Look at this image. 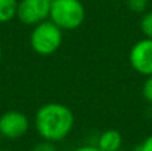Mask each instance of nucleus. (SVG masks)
I'll use <instances>...</instances> for the list:
<instances>
[{
  "instance_id": "1",
  "label": "nucleus",
  "mask_w": 152,
  "mask_h": 151,
  "mask_svg": "<svg viewBox=\"0 0 152 151\" xmlns=\"http://www.w3.org/2000/svg\"><path fill=\"white\" fill-rule=\"evenodd\" d=\"M75 125V115L63 103H45L35 114V128L42 139L61 142L69 135Z\"/></svg>"
},
{
  "instance_id": "2",
  "label": "nucleus",
  "mask_w": 152,
  "mask_h": 151,
  "mask_svg": "<svg viewBox=\"0 0 152 151\" xmlns=\"http://www.w3.org/2000/svg\"><path fill=\"white\" fill-rule=\"evenodd\" d=\"M63 36V29L47 19L34 26L29 36V44L36 54L42 56H50L60 48Z\"/></svg>"
},
{
  "instance_id": "3",
  "label": "nucleus",
  "mask_w": 152,
  "mask_h": 151,
  "mask_svg": "<svg viewBox=\"0 0 152 151\" xmlns=\"http://www.w3.org/2000/svg\"><path fill=\"white\" fill-rule=\"evenodd\" d=\"M50 20L63 31H72L84 23L86 7L80 0H53L50 8Z\"/></svg>"
},
{
  "instance_id": "4",
  "label": "nucleus",
  "mask_w": 152,
  "mask_h": 151,
  "mask_svg": "<svg viewBox=\"0 0 152 151\" xmlns=\"http://www.w3.org/2000/svg\"><path fill=\"white\" fill-rule=\"evenodd\" d=\"M51 1L48 0H19L16 18L26 26H36L50 19Z\"/></svg>"
},
{
  "instance_id": "5",
  "label": "nucleus",
  "mask_w": 152,
  "mask_h": 151,
  "mask_svg": "<svg viewBox=\"0 0 152 151\" xmlns=\"http://www.w3.org/2000/svg\"><path fill=\"white\" fill-rule=\"evenodd\" d=\"M29 130V118L18 110L0 115V135L7 139H19Z\"/></svg>"
},
{
  "instance_id": "6",
  "label": "nucleus",
  "mask_w": 152,
  "mask_h": 151,
  "mask_svg": "<svg viewBox=\"0 0 152 151\" xmlns=\"http://www.w3.org/2000/svg\"><path fill=\"white\" fill-rule=\"evenodd\" d=\"M128 60L131 67L140 75H152V39L143 37L129 50Z\"/></svg>"
},
{
  "instance_id": "7",
  "label": "nucleus",
  "mask_w": 152,
  "mask_h": 151,
  "mask_svg": "<svg viewBox=\"0 0 152 151\" xmlns=\"http://www.w3.org/2000/svg\"><path fill=\"white\" fill-rule=\"evenodd\" d=\"M121 143H123L121 134L113 128L103 131L97 139V147L103 151H120Z\"/></svg>"
},
{
  "instance_id": "8",
  "label": "nucleus",
  "mask_w": 152,
  "mask_h": 151,
  "mask_svg": "<svg viewBox=\"0 0 152 151\" xmlns=\"http://www.w3.org/2000/svg\"><path fill=\"white\" fill-rule=\"evenodd\" d=\"M19 0H0V23H8L16 18Z\"/></svg>"
},
{
  "instance_id": "9",
  "label": "nucleus",
  "mask_w": 152,
  "mask_h": 151,
  "mask_svg": "<svg viewBox=\"0 0 152 151\" xmlns=\"http://www.w3.org/2000/svg\"><path fill=\"white\" fill-rule=\"evenodd\" d=\"M140 29L145 37L152 39V11L143 13V18L140 20Z\"/></svg>"
},
{
  "instance_id": "10",
  "label": "nucleus",
  "mask_w": 152,
  "mask_h": 151,
  "mask_svg": "<svg viewBox=\"0 0 152 151\" xmlns=\"http://www.w3.org/2000/svg\"><path fill=\"white\" fill-rule=\"evenodd\" d=\"M148 1L150 0H126V4L134 13H144L147 12Z\"/></svg>"
},
{
  "instance_id": "11",
  "label": "nucleus",
  "mask_w": 152,
  "mask_h": 151,
  "mask_svg": "<svg viewBox=\"0 0 152 151\" xmlns=\"http://www.w3.org/2000/svg\"><path fill=\"white\" fill-rule=\"evenodd\" d=\"M142 94L143 98L148 102V103L152 104V75L147 76V79L143 83V88H142Z\"/></svg>"
},
{
  "instance_id": "12",
  "label": "nucleus",
  "mask_w": 152,
  "mask_h": 151,
  "mask_svg": "<svg viewBox=\"0 0 152 151\" xmlns=\"http://www.w3.org/2000/svg\"><path fill=\"white\" fill-rule=\"evenodd\" d=\"M31 151H56V146L53 142L43 139L42 142L35 144V146L31 149Z\"/></svg>"
},
{
  "instance_id": "13",
  "label": "nucleus",
  "mask_w": 152,
  "mask_h": 151,
  "mask_svg": "<svg viewBox=\"0 0 152 151\" xmlns=\"http://www.w3.org/2000/svg\"><path fill=\"white\" fill-rule=\"evenodd\" d=\"M134 151H152V135H148L140 144H137Z\"/></svg>"
},
{
  "instance_id": "14",
  "label": "nucleus",
  "mask_w": 152,
  "mask_h": 151,
  "mask_svg": "<svg viewBox=\"0 0 152 151\" xmlns=\"http://www.w3.org/2000/svg\"><path fill=\"white\" fill-rule=\"evenodd\" d=\"M75 151H103V150L99 149L97 146H81L79 149H76Z\"/></svg>"
},
{
  "instance_id": "15",
  "label": "nucleus",
  "mask_w": 152,
  "mask_h": 151,
  "mask_svg": "<svg viewBox=\"0 0 152 151\" xmlns=\"http://www.w3.org/2000/svg\"><path fill=\"white\" fill-rule=\"evenodd\" d=\"M0 62H1V48H0Z\"/></svg>"
},
{
  "instance_id": "16",
  "label": "nucleus",
  "mask_w": 152,
  "mask_h": 151,
  "mask_svg": "<svg viewBox=\"0 0 152 151\" xmlns=\"http://www.w3.org/2000/svg\"><path fill=\"white\" fill-rule=\"evenodd\" d=\"M0 151H10V150H5V149H3V150H0Z\"/></svg>"
},
{
  "instance_id": "17",
  "label": "nucleus",
  "mask_w": 152,
  "mask_h": 151,
  "mask_svg": "<svg viewBox=\"0 0 152 151\" xmlns=\"http://www.w3.org/2000/svg\"><path fill=\"white\" fill-rule=\"evenodd\" d=\"M48 1H51V3H52V1H53V0H48Z\"/></svg>"
}]
</instances>
